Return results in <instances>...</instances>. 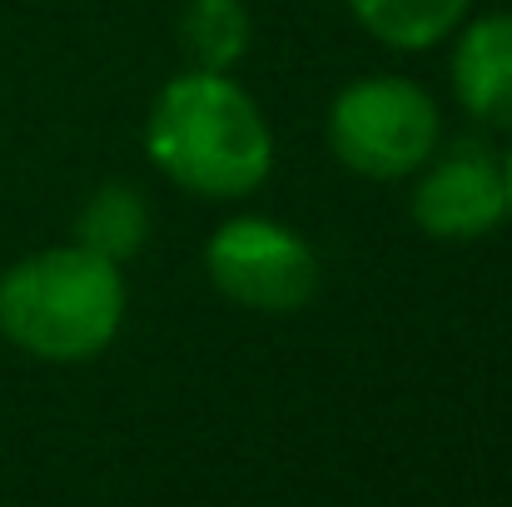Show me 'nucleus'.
I'll return each instance as SVG.
<instances>
[{
	"mask_svg": "<svg viewBox=\"0 0 512 507\" xmlns=\"http://www.w3.org/2000/svg\"><path fill=\"white\" fill-rule=\"evenodd\" d=\"M145 239H150V204L140 199L135 184H100L85 199L75 244H85L90 254H100L110 264H125L145 249Z\"/></svg>",
	"mask_w": 512,
	"mask_h": 507,
	"instance_id": "6e6552de",
	"label": "nucleus"
},
{
	"mask_svg": "<svg viewBox=\"0 0 512 507\" xmlns=\"http://www.w3.org/2000/svg\"><path fill=\"white\" fill-rule=\"evenodd\" d=\"M249 5L244 0H189L179 10V50L194 70H234L249 55Z\"/></svg>",
	"mask_w": 512,
	"mask_h": 507,
	"instance_id": "1a4fd4ad",
	"label": "nucleus"
},
{
	"mask_svg": "<svg viewBox=\"0 0 512 507\" xmlns=\"http://www.w3.org/2000/svg\"><path fill=\"white\" fill-rule=\"evenodd\" d=\"M503 184H508V219H512V150L503 155Z\"/></svg>",
	"mask_w": 512,
	"mask_h": 507,
	"instance_id": "9d476101",
	"label": "nucleus"
},
{
	"mask_svg": "<svg viewBox=\"0 0 512 507\" xmlns=\"http://www.w3.org/2000/svg\"><path fill=\"white\" fill-rule=\"evenodd\" d=\"M343 5L388 50H433L473 10V0H343Z\"/></svg>",
	"mask_w": 512,
	"mask_h": 507,
	"instance_id": "0eeeda50",
	"label": "nucleus"
},
{
	"mask_svg": "<svg viewBox=\"0 0 512 507\" xmlns=\"http://www.w3.org/2000/svg\"><path fill=\"white\" fill-rule=\"evenodd\" d=\"M204 274L214 294L254 314H299L324 279L314 244L264 214L224 219L204 244Z\"/></svg>",
	"mask_w": 512,
	"mask_h": 507,
	"instance_id": "20e7f679",
	"label": "nucleus"
},
{
	"mask_svg": "<svg viewBox=\"0 0 512 507\" xmlns=\"http://www.w3.org/2000/svg\"><path fill=\"white\" fill-rule=\"evenodd\" d=\"M408 214L438 244L488 239L508 219L503 160L483 140H453L448 150L438 145L433 160L413 174Z\"/></svg>",
	"mask_w": 512,
	"mask_h": 507,
	"instance_id": "39448f33",
	"label": "nucleus"
},
{
	"mask_svg": "<svg viewBox=\"0 0 512 507\" xmlns=\"http://www.w3.org/2000/svg\"><path fill=\"white\" fill-rule=\"evenodd\" d=\"M120 264L85 244H50L0 269V334L40 363H90L125 324Z\"/></svg>",
	"mask_w": 512,
	"mask_h": 507,
	"instance_id": "f03ea898",
	"label": "nucleus"
},
{
	"mask_svg": "<svg viewBox=\"0 0 512 507\" xmlns=\"http://www.w3.org/2000/svg\"><path fill=\"white\" fill-rule=\"evenodd\" d=\"M324 135L334 160L363 179H413L443 145V115L418 80L363 75L334 95Z\"/></svg>",
	"mask_w": 512,
	"mask_h": 507,
	"instance_id": "7ed1b4c3",
	"label": "nucleus"
},
{
	"mask_svg": "<svg viewBox=\"0 0 512 507\" xmlns=\"http://www.w3.org/2000/svg\"><path fill=\"white\" fill-rule=\"evenodd\" d=\"M453 95L483 125L512 135V15H483L453 30Z\"/></svg>",
	"mask_w": 512,
	"mask_h": 507,
	"instance_id": "423d86ee",
	"label": "nucleus"
},
{
	"mask_svg": "<svg viewBox=\"0 0 512 507\" xmlns=\"http://www.w3.org/2000/svg\"><path fill=\"white\" fill-rule=\"evenodd\" d=\"M145 155L184 194L244 199L274 174V130L234 75L189 65L145 115Z\"/></svg>",
	"mask_w": 512,
	"mask_h": 507,
	"instance_id": "f257e3e1",
	"label": "nucleus"
}]
</instances>
